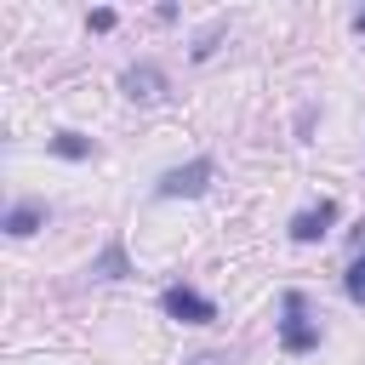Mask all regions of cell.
Here are the masks:
<instances>
[{"mask_svg":"<svg viewBox=\"0 0 365 365\" xmlns=\"http://www.w3.org/2000/svg\"><path fill=\"white\" fill-rule=\"evenodd\" d=\"M46 148H51L57 160H91V137H80V131H57Z\"/></svg>","mask_w":365,"mask_h":365,"instance_id":"obj_8","label":"cell"},{"mask_svg":"<svg viewBox=\"0 0 365 365\" xmlns=\"http://www.w3.org/2000/svg\"><path fill=\"white\" fill-rule=\"evenodd\" d=\"M348 23H354V34H365V11H354V17H348Z\"/></svg>","mask_w":365,"mask_h":365,"instance_id":"obj_14","label":"cell"},{"mask_svg":"<svg viewBox=\"0 0 365 365\" xmlns=\"http://www.w3.org/2000/svg\"><path fill=\"white\" fill-rule=\"evenodd\" d=\"M160 308H165L177 325H217V302H211L200 285H182V279L160 291Z\"/></svg>","mask_w":365,"mask_h":365,"instance_id":"obj_3","label":"cell"},{"mask_svg":"<svg viewBox=\"0 0 365 365\" xmlns=\"http://www.w3.org/2000/svg\"><path fill=\"white\" fill-rule=\"evenodd\" d=\"M40 222H46V200H17V205L6 211V234H11V240H29Z\"/></svg>","mask_w":365,"mask_h":365,"instance_id":"obj_6","label":"cell"},{"mask_svg":"<svg viewBox=\"0 0 365 365\" xmlns=\"http://www.w3.org/2000/svg\"><path fill=\"white\" fill-rule=\"evenodd\" d=\"M348 240H354V257H359V251H365V222H359V228H354Z\"/></svg>","mask_w":365,"mask_h":365,"instance_id":"obj_13","label":"cell"},{"mask_svg":"<svg viewBox=\"0 0 365 365\" xmlns=\"http://www.w3.org/2000/svg\"><path fill=\"white\" fill-rule=\"evenodd\" d=\"M86 23H91V29H97V34H103V29H114V11H108V6H97V11H91V17H86Z\"/></svg>","mask_w":365,"mask_h":365,"instance_id":"obj_11","label":"cell"},{"mask_svg":"<svg viewBox=\"0 0 365 365\" xmlns=\"http://www.w3.org/2000/svg\"><path fill=\"white\" fill-rule=\"evenodd\" d=\"M217 40H222V23H211V29H205V34L194 40V51H188V57H194V63H205V57L217 51Z\"/></svg>","mask_w":365,"mask_h":365,"instance_id":"obj_10","label":"cell"},{"mask_svg":"<svg viewBox=\"0 0 365 365\" xmlns=\"http://www.w3.org/2000/svg\"><path fill=\"white\" fill-rule=\"evenodd\" d=\"M188 365H228V354H200V359H188Z\"/></svg>","mask_w":365,"mask_h":365,"instance_id":"obj_12","label":"cell"},{"mask_svg":"<svg viewBox=\"0 0 365 365\" xmlns=\"http://www.w3.org/2000/svg\"><path fill=\"white\" fill-rule=\"evenodd\" d=\"M319 336H325V325L314 319L308 297L291 285V291L279 297V348H285V354H314V348H319Z\"/></svg>","mask_w":365,"mask_h":365,"instance_id":"obj_1","label":"cell"},{"mask_svg":"<svg viewBox=\"0 0 365 365\" xmlns=\"http://www.w3.org/2000/svg\"><path fill=\"white\" fill-rule=\"evenodd\" d=\"M211 177H217L211 154H194L188 165H171V171H160V182H154V200H200V194L211 188Z\"/></svg>","mask_w":365,"mask_h":365,"instance_id":"obj_2","label":"cell"},{"mask_svg":"<svg viewBox=\"0 0 365 365\" xmlns=\"http://www.w3.org/2000/svg\"><path fill=\"white\" fill-rule=\"evenodd\" d=\"M342 297H348V302H359V308H365V251H359V257H354V262H348V274H342Z\"/></svg>","mask_w":365,"mask_h":365,"instance_id":"obj_9","label":"cell"},{"mask_svg":"<svg viewBox=\"0 0 365 365\" xmlns=\"http://www.w3.org/2000/svg\"><path fill=\"white\" fill-rule=\"evenodd\" d=\"M342 217V205L336 200H319V205H308V211H297L291 217V240L297 245H314V240H325L331 234V222Z\"/></svg>","mask_w":365,"mask_h":365,"instance_id":"obj_5","label":"cell"},{"mask_svg":"<svg viewBox=\"0 0 365 365\" xmlns=\"http://www.w3.org/2000/svg\"><path fill=\"white\" fill-rule=\"evenodd\" d=\"M120 91H125L131 103H160V97L171 91V80H165V68H160L154 57H143V63H131V68L120 74Z\"/></svg>","mask_w":365,"mask_h":365,"instance_id":"obj_4","label":"cell"},{"mask_svg":"<svg viewBox=\"0 0 365 365\" xmlns=\"http://www.w3.org/2000/svg\"><path fill=\"white\" fill-rule=\"evenodd\" d=\"M91 274H97V279H125V274H131V262H125V245H120V240H108V245L91 257Z\"/></svg>","mask_w":365,"mask_h":365,"instance_id":"obj_7","label":"cell"}]
</instances>
